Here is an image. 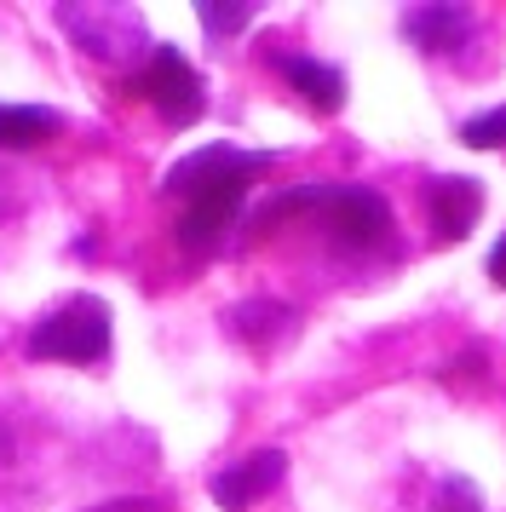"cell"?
Returning <instances> with one entry per match:
<instances>
[{"mask_svg":"<svg viewBox=\"0 0 506 512\" xmlns=\"http://www.w3.org/2000/svg\"><path fill=\"white\" fill-rule=\"evenodd\" d=\"M426 213H432L437 242H460L483 213V185L478 179H460V173H443V179L426 185Z\"/></svg>","mask_w":506,"mask_h":512,"instance_id":"7","label":"cell"},{"mask_svg":"<svg viewBox=\"0 0 506 512\" xmlns=\"http://www.w3.org/2000/svg\"><path fill=\"white\" fill-rule=\"evenodd\" d=\"M403 41H414L420 52H460L472 41V6H455V0L409 6L403 12Z\"/></svg>","mask_w":506,"mask_h":512,"instance_id":"8","label":"cell"},{"mask_svg":"<svg viewBox=\"0 0 506 512\" xmlns=\"http://www.w3.org/2000/svg\"><path fill=\"white\" fill-rule=\"evenodd\" d=\"M127 93L144 98V104H156L167 127H190V121L207 110V81L190 70V58H184L179 47L150 52V58L138 64V75H127Z\"/></svg>","mask_w":506,"mask_h":512,"instance_id":"3","label":"cell"},{"mask_svg":"<svg viewBox=\"0 0 506 512\" xmlns=\"http://www.w3.org/2000/svg\"><path fill=\"white\" fill-rule=\"evenodd\" d=\"M58 110L46 104H0V150H35V144L58 139Z\"/></svg>","mask_w":506,"mask_h":512,"instance_id":"12","label":"cell"},{"mask_svg":"<svg viewBox=\"0 0 506 512\" xmlns=\"http://www.w3.org/2000/svg\"><path fill=\"white\" fill-rule=\"evenodd\" d=\"M110 328H115L110 305L98 294H75V300H64L58 311H46L41 323L29 328L23 351L35 363H81V369H92V363L110 357Z\"/></svg>","mask_w":506,"mask_h":512,"instance_id":"1","label":"cell"},{"mask_svg":"<svg viewBox=\"0 0 506 512\" xmlns=\"http://www.w3.org/2000/svg\"><path fill=\"white\" fill-rule=\"evenodd\" d=\"M294 323H299V311H288V305H276V300H242L225 311V328L236 340H248V346H265L276 334H288Z\"/></svg>","mask_w":506,"mask_h":512,"instance_id":"11","label":"cell"},{"mask_svg":"<svg viewBox=\"0 0 506 512\" xmlns=\"http://www.w3.org/2000/svg\"><path fill=\"white\" fill-rule=\"evenodd\" d=\"M432 512H483V495L472 489V478H443Z\"/></svg>","mask_w":506,"mask_h":512,"instance_id":"15","label":"cell"},{"mask_svg":"<svg viewBox=\"0 0 506 512\" xmlns=\"http://www.w3.org/2000/svg\"><path fill=\"white\" fill-rule=\"evenodd\" d=\"M317 213L345 248H374L391 236V202L368 185H322Z\"/></svg>","mask_w":506,"mask_h":512,"instance_id":"5","label":"cell"},{"mask_svg":"<svg viewBox=\"0 0 506 512\" xmlns=\"http://www.w3.org/2000/svg\"><path fill=\"white\" fill-rule=\"evenodd\" d=\"M92 512H167L161 501H110V507H92Z\"/></svg>","mask_w":506,"mask_h":512,"instance_id":"16","label":"cell"},{"mask_svg":"<svg viewBox=\"0 0 506 512\" xmlns=\"http://www.w3.org/2000/svg\"><path fill=\"white\" fill-rule=\"evenodd\" d=\"M52 18H58V29H64L75 47L87 52V58H98V64H127V58H150V35H144V18H138V6H75V0H64V6H52Z\"/></svg>","mask_w":506,"mask_h":512,"instance_id":"2","label":"cell"},{"mask_svg":"<svg viewBox=\"0 0 506 512\" xmlns=\"http://www.w3.org/2000/svg\"><path fill=\"white\" fill-rule=\"evenodd\" d=\"M242 202H248V185H230V190H207L196 202H184L179 219V242L184 248H207L213 236H225L236 219H242Z\"/></svg>","mask_w":506,"mask_h":512,"instance_id":"9","label":"cell"},{"mask_svg":"<svg viewBox=\"0 0 506 512\" xmlns=\"http://www.w3.org/2000/svg\"><path fill=\"white\" fill-rule=\"evenodd\" d=\"M253 12H259L253 0H196L202 29H207V35H219V41H225V35H242V29L253 24Z\"/></svg>","mask_w":506,"mask_h":512,"instance_id":"13","label":"cell"},{"mask_svg":"<svg viewBox=\"0 0 506 512\" xmlns=\"http://www.w3.org/2000/svg\"><path fill=\"white\" fill-rule=\"evenodd\" d=\"M282 472H288V455L282 449H253L242 461H230L225 472H213V501L225 512H248L282 484Z\"/></svg>","mask_w":506,"mask_h":512,"instance_id":"6","label":"cell"},{"mask_svg":"<svg viewBox=\"0 0 506 512\" xmlns=\"http://www.w3.org/2000/svg\"><path fill=\"white\" fill-rule=\"evenodd\" d=\"M460 144H472V150H501L506 144V104L501 110H489V116L460 121Z\"/></svg>","mask_w":506,"mask_h":512,"instance_id":"14","label":"cell"},{"mask_svg":"<svg viewBox=\"0 0 506 512\" xmlns=\"http://www.w3.org/2000/svg\"><path fill=\"white\" fill-rule=\"evenodd\" d=\"M489 277H495V282L506 288V236L495 242V248H489Z\"/></svg>","mask_w":506,"mask_h":512,"instance_id":"17","label":"cell"},{"mask_svg":"<svg viewBox=\"0 0 506 512\" xmlns=\"http://www.w3.org/2000/svg\"><path fill=\"white\" fill-rule=\"evenodd\" d=\"M276 70L288 75V87L305 93L311 110H340L345 104V75L334 70V64H317V58H305V52H282Z\"/></svg>","mask_w":506,"mask_h":512,"instance_id":"10","label":"cell"},{"mask_svg":"<svg viewBox=\"0 0 506 512\" xmlns=\"http://www.w3.org/2000/svg\"><path fill=\"white\" fill-rule=\"evenodd\" d=\"M271 167V150H236V144H202V150H190L179 162L167 167V179L161 190L167 196H179V202H196L207 190H230V185H248L253 173H265Z\"/></svg>","mask_w":506,"mask_h":512,"instance_id":"4","label":"cell"}]
</instances>
